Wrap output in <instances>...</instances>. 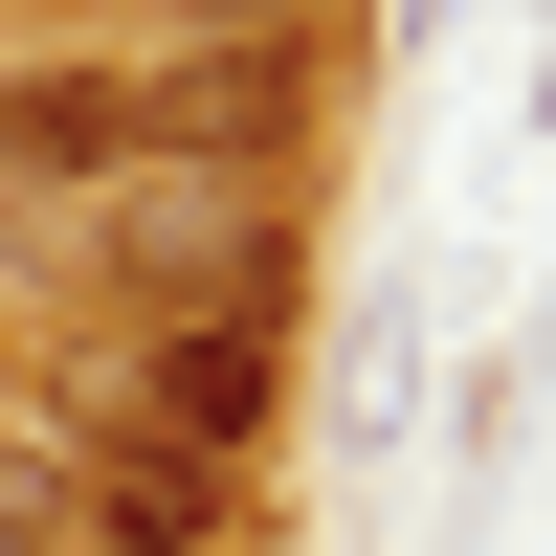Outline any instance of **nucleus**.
<instances>
[{
	"instance_id": "nucleus-1",
	"label": "nucleus",
	"mask_w": 556,
	"mask_h": 556,
	"mask_svg": "<svg viewBox=\"0 0 556 556\" xmlns=\"http://www.w3.org/2000/svg\"><path fill=\"white\" fill-rule=\"evenodd\" d=\"M334 134V23H201L134 67V178H290Z\"/></svg>"
},
{
	"instance_id": "nucleus-3",
	"label": "nucleus",
	"mask_w": 556,
	"mask_h": 556,
	"mask_svg": "<svg viewBox=\"0 0 556 556\" xmlns=\"http://www.w3.org/2000/svg\"><path fill=\"white\" fill-rule=\"evenodd\" d=\"M0 178H134V67H0Z\"/></svg>"
},
{
	"instance_id": "nucleus-2",
	"label": "nucleus",
	"mask_w": 556,
	"mask_h": 556,
	"mask_svg": "<svg viewBox=\"0 0 556 556\" xmlns=\"http://www.w3.org/2000/svg\"><path fill=\"white\" fill-rule=\"evenodd\" d=\"M67 534H112V556H178V534H223V468H178V445L134 424L112 379H89V468H67Z\"/></svg>"
},
{
	"instance_id": "nucleus-5",
	"label": "nucleus",
	"mask_w": 556,
	"mask_h": 556,
	"mask_svg": "<svg viewBox=\"0 0 556 556\" xmlns=\"http://www.w3.org/2000/svg\"><path fill=\"white\" fill-rule=\"evenodd\" d=\"M0 356H23V334H0Z\"/></svg>"
},
{
	"instance_id": "nucleus-4",
	"label": "nucleus",
	"mask_w": 556,
	"mask_h": 556,
	"mask_svg": "<svg viewBox=\"0 0 556 556\" xmlns=\"http://www.w3.org/2000/svg\"><path fill=\"white\" fill-rule=\"evenodd\" d=\"M201 23H334V0H201Z\"/></svg>"
}]
</instances>
